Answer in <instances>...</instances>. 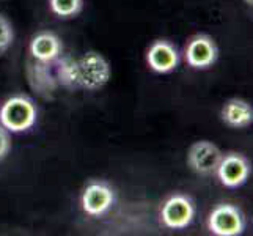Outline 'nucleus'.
Here are the masks:
<instances>
[{
  "label": "nucleus",
  "instance_id": "nucleus-1",
  "mask_svg": "<svg viewBox=\"0 0 253 236\" xmlns=\"http://www.w3.org/2000/svg\"><path fill=\"white\" fill-rule=\"evenodd\" d=\"M55 76L57 81L66 89L96 92L110 81L112 68L102 54L90 50L79 58H58Z\"/></svg>",
  "mask_w": 253,
  "mask_h": 236
},
{
  "label": "nucleus",
  "instance_id": "nucleus-2",
  "mask_svg": "<svg viewBox=\"0 0 253 236\" xmlns=\"http://www.w3.org/2000/svg\"><path fill=\"white\" fill-rule=\"evenodd\" d=\"M38 109L35 102L25 94H14L8 98L0 107V125L8 133H25L35 126Z\"/></svg>",
  "mask_w": 253,
  "mask_h": 236
},
{
  "label": "nucleus",
  "instance_id": "nucleus-3",
  "mask_svg": "<svg viewBox=\"0 0 253 236\" xmlns=\"http://www.w3.org/2000/svg\"><path fill=\"white\" fill-rule=\"evenodd\" d=\"M208 230L215 236H238L246 230V217L231 203L217 205L208 216Z\"/></svg>",
  "mask_w": 253,
  "mask_h": 236
},
{
  "label": "nucleus",
  "instance_id": "nucleus-4",
  "mask_svg": "<svg viewBox=\"0 0 253 236\" xmlns=\"http://www.w3.org/2000/svg\"><path fill=\"white\" fill-rule=\"evenodd\" d=\"M195 217V203L186 194H173L161 208V221L171 230H182L192 224Z\"/></svg>",
  "mask_w": 253,
  "mask_h": 236
},
{
  "label": "nucleus",
  "instance_id": "nucleus-5",
  "mask_svg": "<svg viewBox=\"0 0 253 236\" xmlns=\"http://www.w3.org/2000/svg\"><path fill=\"white\" fill-rule=\"evenodd\" d=\"M117 194L115 189L109 185L107 181H90L85 186L82 195H81V205L82 209L93 217H99L106 214L109 209L115 205Z\"/></svg>",
  "mask_w": 253,
  "mask_h": 236
},
{
  "label": "nucleus",
  "instance_id": "nucleus-6",
  "mask_svg": "<svg viewBox=\"0 0 253 236\" xmlns=\"http://www.w3.org/2000/svg\"><path fill=\"white\" fill-rule=\"evenodd\" d=\"M215 173L225 188L234 189L242 186L249 180L252 173V164L244 154L230 151L226 154H222V159L217 165Z\"/></svg>",
  "mask_w": 253,
  "mask_h": 236
},
{
  "label": "nucleus",
  "instance_id": "nucleus-7",
  "mask_svg": "<svg viewBox=\"0 0 253 236\" xmlns=\"http://www.w3.org/2000/svg\"><path fill=\"white\" fill-rule=\"evenodd\" d=\"M219 57V47H217L212 37L206 33H198L192 37L184 49L186 63L194 69H206L212 66Z\"/></svg>",
  "mask_w": 253,
  "mask_h": 236
},
{
  "label": "nucleus",
  "instance_id": "nucleus-8",
  "mask_svg": "<svg viewBox=\"0 0 253 236\" xmlns=\"http://www.w3.org/2000/svg\"><path fill=\"white\" fill-rule=\"evenodd\" d=\"M222 151L215 143L209 141H198L189 148L187 164L198 175H212L222 159Z\"/></svg>",
  "mask_w": 253,
  "mask_h": 236
},
{
  "label": "nucleus",
  "instance_id": "nucleus-9",
  "mask_svg": "<svg viewBox=\"0 0 253 236\" xmlns=\"http://www.w3.org/2000/svg\"><path fill=\"white\" fill-rule=\"evenodd\" d=\"M146 65L154 73H171L179 65V52L169 40H156L146 50Z\"/></svg>",
  "mask_w": 253,
  "mask_h": 236
},
{
  "label": "nucleus",
  "instance_id": "nucleus-10",
  "mask_svg": "<svg viewBox=\"0 0 253 236\" xmlns=\"http://www.w3.org/2000/svg\"><path fill=\"white\" fill-rule=\"evenodd\" d=\"M29 52L35 62L50 65L62 57L63 45L62 40L58 38V35L49 30H42L30 40Z\"/></svg>",
  "mask_w": 253,
  "mask_h": 236
},
{
  "label": "nucleus",
  "instance_id": "nucleus-11",
  "mask_svg": "<svg viewBox=\"0 0 253 236\" xmlns=\"http://www.w3.org/2000/svg\"><path fill=\"white\" fill-rule=\"evenodd\" d=\"M222 121L230 128L242 129L249 128L253 123V107L252 104L241 98L228 99L220 110Z\"/></svg>",
  "mask_w": 253,
  "mask_h": 236
},
{
  "label": "nucleus",
  "instance_id": "nucleus-12",
  "mask_svg": "<svg viewBox=\"0 0 253 236\" xmlns=\"http://www.w3.org/2000/svg\"><path fill=\"white\" fill-rule=\"evenodd\" d=\"M27 77L33 90H37L42 96H49V93L55 89V77L52 76L49 65L35 62L27 65Z\"/></svg>",
  "mask_w": 253,
  "mask_h": 236
},
{
  "label": "nucleus",
  "instance_id": "nucleus-13",
  "mask_svg": "<svg viewBox=\"0 0 253 236\" xmlns=\"http://www.w3.org/2000/svg\"><path fill=\"white\" fill-rule=\"evenodd\" d=\"M50 11L62 19H71L82 11L84 0H49Z\"/></svg>",
  "mask_w": 253,
  "mask_h": 236
},
{
  "label": "nucleus",
  "instance_id": "nucleus-14",
  "mask_svg": "<svg viewBox=\"0 0 253 236\" xmlns=\"http://www.w3.org/2000/svg\"><path fill=\"white\" fill-rule=\"evenodd\" d=\"M14 41V29L13 24L8 21V17L0 14V54H3Z\"/></svg>",
  "mask_w": 253,
  "mask_h": 236
},
{
  "label": "nucleus",
  "instance_id": "nucleus-15",
  "mask_svg": "<svg viewBox=\"0 0 253 236\" xmlns=\"http://www.w3.org/2000/svg\"><path fill=\"white\" fill-rule=\"evenodd\" d=\"M11 150V139H10V133L0 125V161L10 153Z\"/></svg>",
  "mask_w": 253,
  "mask_h": 236
},
{
  "label": "nucleus",
  "instance_id": "nucleus-16",
  "mask_svg": "<svg viewBox=\"0 0 253 236\" xmlns=\"http://www.w3.org/2000/svg\"><path fill=\"white\" fill-rule=\"evenodd\" d=\"M244 3H246V5H249V6H252V3H253V0H244Z\"/></svg>",
  "mask_w": 253,
  "mask_h": 236
}]
</instances>
